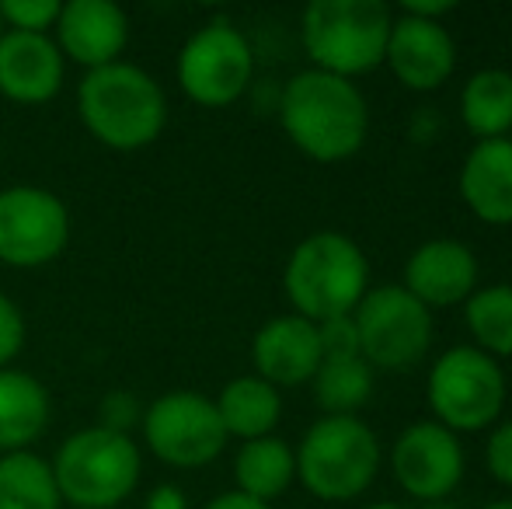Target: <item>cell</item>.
<instances>
[{
	"instance_id": "obj_26",
	"label": "cell",
	"mask_w": 512,
	"mask_h": 509,
	"mask_svg": "<svg viewBox=\"0 0 512 509\" xmlns=\"http://www.w3.org/2000/svg\"><path fill=\"white\" fill-rule=\"evenodd\" d=\"M60 0H0V21L7 32L46 35L60 21Z\"/></svg>"
},
{
	"instance_id": "obj_23",
	"label": "cell",
	"mask_w": 512,
	"mask_h": 509,
	"mask_svg": "<svg viewBox=\"0 0 512 509\" xmlns=\"http://www.w3.org/2000/svg\"><path fill=\"white\" fill-rule=\"evenodd\" d=\"M377 370L363 356H324L317 367L314 401L324 415H359L373 398Z\"/></svg>"
},
{
	"instance_id": "obj_14",
	"label": "cell",
	"mask_w": 512,
	"mask_h": 509,
	"mask_svg": "<svg viewBox=\"0 0 512 509\" xmlns=\"http://www.w3.org/2000/svg\"><path fill=\"white\" fill-rule=\"evenodd\" d=\"M481 265L471 245L457 238H432L422 241L415 252L408 255L405 272H401V286L429 307L432 314L446 311V307H460L471 300L478 290Z\"/></svg>"
},
{
	"instance_id": "obj_30",
	"label": "cell",
	"mask_w": 512,
	"mask_h": 509,
	"mask_svg": "<svg viewBox=\"0 0 512 509\" xmlns=\"http://www.w3.org/2000/svg\"><path fill=\"white\" fill-rule=\"evenodd\" d=\"M98 412H102V426L112 429V433H122V436H129V426H136V422L143 419L140 401H136V394H129V391H108Z\"/></svg>"
},
{
	"instance_id": "obj_7",
	"label": "cell",
	"mask_w": 512,
	"mask_h": 509,
	"mask_svg": "<svg viewBox=\"0 0 512 509\" xmlns=\"http://www.w3.org/2000/svg\"><path fill=\"white\" fill-rule=\"evenodd\" d=\"M509 398V377L499 360L467 346L439 353L425 377V401L432 422L450 433H485L502 419Z\"/></svg>"
},
{
	"instance_id": "obj_11",
	"label": "cell",
	"mask_w": 512,
	"mask_h": 509,
	"mask_svg": "<svg viewBox=\"0 0 512 509\" xmlns=\"http://www.w3.org/2000/svg\"><path fill=\"white\" fill-rule=\"evenodd\" d=\"M70 241V213L49 189L11 185L0 192V262L14 269L46 265Z\"/></svg>"
},
{
	"instance_id": "obj_24",
	"label": "cell",
	"mask_w": 512,
	"mask_h": 509,
	"mask_svg": "<svg viewBox=\"0 0 512 509\" xmlns=\"http://www.w3.org/2000/svg\"><path fill=\"white\" fill-rule=\"evenodd\" d=\"M471 346L492 360H512V283L478 286L464 304Z\"/></svg>"
},
{
	"instance_id": "obj_3",
	"label": "cell",
	"mask_w": 512,
	"mask_h": 509,
	"mask_svg": "<svg viewBox=\"0 0 512 509\" xmlns=\"http://www.w3.org/2000/svg\"><path fill=\"white\" fill-rule=\"evenodd\" d=\"M283 290L293 314L321 325L356 311L370 293V262L349 234L317 231L286 258Z\"/></svg>"
},
{
	"instance_id": "obj_25",
	"label": "cell",
	"mask_w": 512,
	"mask_h": 509,
	"mask_svg": "<svg viewBox=\"0 0 512 509\" xmlns=\"http://www.w3.org/2000/svg\"><path fill=\"white\" fill-rule=\"evenodd\" d=\"M53 468L42 457L18 450L0 454V509H60Z\"/></svg>"
},
{
	"instance_id": "obj_29",
	"label": "cell",
	"mask_w": 512,
	"mask_h": 509,
	"mask_svg": "<svg viewBox=\"0 0 512 509\" xmlns=\"http://www.w3.org/2000/svg\"><path fill=\"white\" fill-rule=\"evenodd\" d=\"M21 346H25V318H21L18 304L0 293V370H7V363L21 353Z\"/></svg>"
},
{
	"instance_id": "obj_12",
	"label": "cell",
	"mask_w": 512,
	"mask_h": 509,
	"mask_svg": "<svg viewBox=\"0 0 512 509\" xmlns=\"http://www.w3.org/2000/svg\"><path fill=\"white\" fill-rule=\"evenodd\" d=\"M467 457L460 436L432 419L411 422L391 443V475L408 499L439 503L464 482Z\"/></svg>"
},
{
	"instance_id": "obj_1",
	"label": "cell",
	"mask_w": 512,
	"mask_h": 509,
	"mask_svg": "<svg viewBox=\"0 0 512 509\" xmlns=\"http://www.w3.org/2000/svg\"><path fill=\"white\" fill-rule=\"evenodd\" d=\"M279 123L293 147L317 164H342L363 150L370 136V105L356 81L300 70L279 98Z\"/></svg>"
},
{
	"instance_id": "obj_9",
	"label": "cell",
	"mask_w": 512,
	"mask_h": 509,
	"mask_svg": "<svg viewBox=\"0 0 512 509\" xmlns=\"http://www.w3.org/2000/svg\"><path fill=\"white\" fill-rule=\"evenodd\" d=\"M255 74L251 42L230 21H209L178 53V84L196 105L223 109L248 91Z\"/></svg>"
},
{
	"instance_id": "obj_2",
	"label": "cell",
	"mask_w": 512,
	"mask_h": 509,
	"mask_svg": "<svg viewBox=\"0 0 512 509\" xmlns=\"http://www.w3.org/2000/svg\"><path fill=\"white\" fill-rule=\"evenodd\" d=\"M77 112L98 143L112 150H140L161 136L168 123V98L147 70L119 60L84 74L77 84Z\"/></svg>"
},
{
	"instance_id": "obj_21",
	"label": "cell",
	"mask_w": 512,
	"mask_h": 509,
	"mask_svg": "<svg viewBox=\"0 0 512 509\" xmlns=\"http://www.w3.org/2000/svg\"><path fill=\"white\" fill-rule=\"evenodd\" d=\"M234 482L237 492L272 506V499H279L297 482V454L279 436L241 443V450L234 457Z\"/></svg>"
},
{
	"instance_id": "obj_15",
	"label": "cell",
	"mask_w": 512,
	"mask_h": 509,
	"mask_svg": "<svg viewBox=\"0 0 512 509\" xmlns=\"http://www.w3.org/2000/svg\"><path fill=\"white\" fill-rule=\"evenodd\" d=\"M321 339L317 325L300 314H279L265 321L251 342V363L255 377L269 381L272 387H297L310 384L321 367Z\"/></svg>"
},
{
	"instance_id": "obj_27",
	"label": "cell",
	"mask_w": 512,
	"mask_h": 509,
	"mask_svg": "<svg viewBox=\"0 0 512 509\" xmlns=\"http://www.w3.org/2000/svg\"><path fill=\"white\" fill-rule=\"evenodd\" d=\"M485 464L495 482L512 489V419H502L492 426L485 443Z\"/></svg>"
},
{
	"instance_id": "obj_13",
	"label": "cell",
	"mask_w": 512,
	"mask_h": 509,
	"mask_svg": "<svg viewBox=\"0 0 512 509\" xmlns=\"http://www.w3.org/2000/svg\"><path fill=\"white\" fill-rule=\"evenodd\" d=\"M384 67L405 91L429 95L443 88L457 70V42L443 21L411 18L398 11L387 35Z\"/></svg>"
},
{
	"instance_id": "obj_6",
	"label": "cell",
	"mask_w": 512,
	"mask_h": 509,
	"mask_svg": "<svg viewBox=\"0 0 512 509\" xmlns=\"http://www.w3.org/2000/svg\"><path fill=\"white\" fill-rule=\"evenodd\" d=\"M60 499L74 509H115L140 482V447L105 426L77 429L53 457Z\"/></svg>"
},
{
	"instance_id": "obj_17",
	"label": "cell",
	"mask_w": 512,
	"mask_h": 509,
	"mask_svg": "<svg viewBox=\"0 0 512 509\" xmlns=\"http://www.w3.org/2000/svg\"><path fill=\"white\" fill-rule=\"evenodd\" d=\"M63 53L49 35H0V95L18 105H42L60 95Z\"/></svg>"
},
{
	"instance_id": "obj_4",
	"label": "cell",
	"mask_w": 512,
	"mask_h": 509,
	"mask_svg": "<svg viewBox=\"0 0 512 509\" xmlns=\"http://www.w3.org/2000/svg\"><path fill=\"white\" fill-rule=\"evenodd\" d=\"M297 482L321 503H352L380 475V440L359 415H321L304 433Z\"/></svg>"
},
{
	"instance_id": "obj_34",
	"label": "cell",
	"mask_w": 512,
	"mask_h": 509,
	"mask_svg": "<svg viewBox=\"0 0 512 509\" xmlns=\"http://www.w3.org/2000/svg\"><path fill=\"white\" fill-rule=\"evenodd\" d=\"M485 509H512V496H506V499H495V503H488Z\"/></svg>"
},
{
	"instance_id": "obj_18",
	"label": "cell",
	"mask_w": 512,
	"mask_h": 509,
	"mask_svg": "<svg viewBox=\"0 0 512 509\" xmlns=\"http://www.w3.org/2000/svg\"><path fill=\"white\" fill-rule=\"evenodd\" d=\"M457 189L481 224L512 227V136L474 143L460 164Z\"/></svg>"
},
{
	"instance_id": "obj_36",
	"label": "cell",
	"mask_w": 512,
	"mask_h": 509,
	"mask_svg": "<svg viewBox=\"0 0 512 509\" xmlns=\"http://www.w3.org/2000/svg\"><path fill=\"white\" fill-rule=\"evenodd\" d=\"M0 35H4V21H0Z\"/></svg>"
},
{
	"instance_id": "obj_33",
	"label": "cell",
	"mask_w": 512,
	"mask_h": 509,
	"mask_svg": "<svg viewBox=\"0 0 512 509\" xmlns=\"http://www.w3.org/2000/svg\"><path fill=\"white\" fill-rule=\"evenodd\" d=\"M203 509H272L269 503H258V499L244 496V492H223V496H216L213 503H206Z\"/></svg>"
},
{
	"instance_id": "obj_31",
	"label": "cell",
	"mask_w": 512,
	"mask_h": 509,
	"mask_svg": "<svg viewBox=\"0 0 512 509\" xmlns=\"http://www.w3.org/2000/svg\"><path fill=\"white\" fill-rule=\"evenodd\" d=\"M401 14H411V18H425V21H443L446 14L457 11V4L450 0H429V4H401Z\"/></svg>"
},
{
	"instance_id": "obj_8",
	"label": "cell",
	"mask_w": 512,
	"mask_h": 509,
	"mask_svg": "<svg viewBox=\"0 0 512 509\" xmlns=\"http://www.w3.org/2000/svg\"><path fill=\"white\" fill-rule=\"evenodd\" d=\"M359 356L380 374H408L429 356L436 314L422 307L401 283L370 290L352 311Z\"/></svg>"
},
{
	"instance_id": "obj_28",
	"label": "cell",
	"mask_w": 512,
	"mask_h": 509,
	"mask_svg": "<svg viewBox=\"0 0 512 509\" xmlns=\"http://www.w3.org/2000/svg\"><path fill=\"white\" fill-rule=\"evenodd\" d=\"M317 339H321L324 356H359V339H356V325H352V314L321 321V325H317Z\"/></svg>"
},
{
	"instance_id": "obj_5",
	"label": "cell",
	"mask_w": 512,
	"mask_h": 509,
	"mask_svg": "<svg viewBox=\"0 0 512 509\" xmlns=\"http://www.w3.org/2000/svg\"><path fill=\"white\" fill-rule=\"evenodd\" d=\"M394 11L380 0H314L300 18V42L314 70L356 77L384 63Z\"/></svg>"
},
{
	"instance_id": "obj_16",
	"label": "cell",
	"mask_w": 512,
	"mask_h": 509,
	"mask_svg": "<svg viewBox=\"0 0 512 509\" xmlns=\"http://www.w3.org/2000/svg\"><path fill=\"white\" fill-rule=\"evenodd\" d=\"M129 21L122 7L108 0H70L60 7L56 21V46L63 56L88 70L119 63V53L126 49Z\"/></svg>"
},
{
	"instance_id": "obj_35",
	"label": "cell",
	"mask_w": 512,
	"mask_h": 509,
	"mask_svg": "<svg viewBox=\"0 0 512 509\" xmlns=\"http://www.w3.org/2000/svg\"><path fill=\"white\" fill-rule=\"evenodd\" d=\"M366 509H408V506H401V503H373V506H366Z\"/></svg>"
},
{
	"instance_id": "obj_20",
	"label": "cell",
	"mask_w": 512,
	"mask_h": 509,
	"mask_svg": "<svg viewBox=\"0 0 512 509\" xmlns=\"http://www.w3.org/2000/svg\"><path fill=\"white\" fill-rule=\"evenodd\" d=\"M49 422V391L25 370H0V454L32 447Z\"/></svg>"
},
{
	"instance_id": "obj_19",
	"label": "cell",
	"mask_w": 512,
	"mask_h": 509,
	"mask_svg": "<svg viewBox=\"0 0 512 509\" xmlns=\"http://www.w3.org/2000/svg\"><path fill=\"white\" fill-rule=\"evenodd\" d=\"M216 415H220L227 436H237L241 443L272 436V429L283 419V394L262 377H234L216 394Z\"/></svg>"
},
{
	"instance_id": "obj_32",
	"label": "cell",
	"mask_w": 512,
	"mask_h": 509,
	"mask_svg": "<svg viewBox=\"0 0 512 509\" xmlns=\"http://www.w3.org/2000/svg\"><path fill=\"white\" fill-rule=\"evenodd\" d=\"M147 509H185V492L178 485H157L147 496Z\"/></svg>"
},
{
	"instance_id": "obj_22",
	"label": "cell",
	"mask_w": 512,
	"mask_h": 509,
	"mask_svg": "<svg viewBox=\"0 0 512 509\" xmlns=\"http://www.w3.org/2000/svg\"><path fill=\"white\" fill-rule=\"evenodd\" d=\"M460 119L474 140L512 136V70L485 67L467 77L460 91Z\"/></svg>"
},
{
	"instance_id": "obj_10",
	"label": "cell",
	"mask_w": 512,
	"mask_h": 509,
	"mask_svg": "<svg viewBox=\"0 0 512 509\" xmlns=\"http://www.w3.org/2000/svg\"><path fill=\"white\" fill-rule=\"evenodd\" d=\"M143 440L157 461L171 468H203L227 447V429L213 398L196 391H168L143 412Z\"/></svg>"
}]
</instances>
